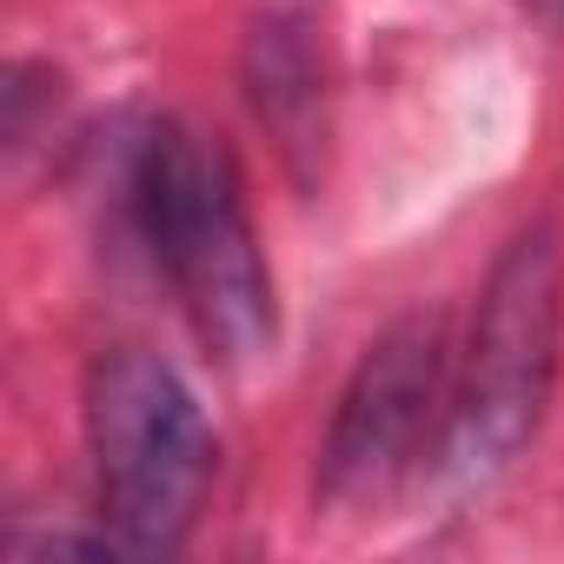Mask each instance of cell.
Segmentation results:
<instances>
[{
  "label": "cell",
  "instance_id": "1",
  "mask_svg": "<svg viewBox=\"0 0 564 564\" xmlns=\"http://www.w3.org/2000/svg\"><path fill=\"white\" fill-rule=\"evenodd\" d=\"M127 206L133 226L166 272V286L199 333V346L226 366L265 359L272 352V279L232 180V160L180 127L160 120L127 160Z\"/></svg>",
  "mask_w": 564,
  "mask_h": 564
},
{
  "label": "cell",
  "instance_id": "2",
  "mask_svg": "<svg viewBox=\"0 0 564 564\" xmlns=\"http://www.w3.org/2000/svg\"><path fill=\"white\" fill-rule=\"evenodd\" d=\"M87 445L100 485V524L120 557H166L206 511L219 438L199 399L140 346H113L87 372Z\"/></svg>",
  "mask_w": 564,
  "mask_h": 564
},
{
  "label": "cell",
  "instance_id": "3",
  "mask_svg": "<svg viewBox=\"0 0 564 564\" xmlns=\"http://www.w3.org/2000/svg\"><path fill=\"white\" fill-rule=\"evenodd\" d=\"M557 326H564L557 232L524 226L485 279L471 346L452 379V419L438 445V471L452 485H485L531 445L557 379Z\"/></svg>",
  "mask_w": 564,
  "mask_h": 564
},
{
  "label": "cell",
  "instance_id": "4",
  "mask_svg": "<svg viewBox=\"0 0 564 564\" xmlns=\"http://www.w3.org/2000/svg\"><path fill=\"white\" fill-rule=\"evenodd\" d=\"M452 419V346L438 313H405L399 326L379 333V346L359 359L333 438H326V471L319 491L326 505L366 511L386 505L438 445Z\"/></svg>",
  "mask_w": 564,
  "mask_h": 564
},
{
  "label": "cell",
  "instance_id": "5",
  "mask_svg": "<svg viewBox=\"0 0 564 564\" xmlns=\"http://www.w3.org/2000/svg\"><path fill=\"white\" fill-rule=\"evenodd\" d=\"M246 100H252V120L272 133L279 160L300 173V186H313L326 166V80H319V54H313L300 21L272 14L252 28Z\"/></svg>",
  "mask_w": 564,
  "mask_h": 564
},
{
  "label": "cell",
  "instance_id": "6",
  "mask_svg": "<svg viewBox=\"0 0 564 564\" xmlns=\"http://www.w3.org/2000/svg\"><path fill=\"white\" fill-rule=\"evenodd\" d=\"M524 14H531V21H544L551 34H564V0H524Z\"/></svg>",
  "mask_w": 564,
  "mask_h": 564
}]
</instances>
